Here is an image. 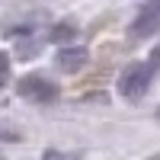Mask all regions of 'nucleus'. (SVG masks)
<instances>
[{
	"label": "nucleus",
	"mask_w": 160,
	"mask_h": 160,
	"mask_svg": "<svg viewBox=\"0 0 160 160\" xmlns=\"http://www.w3.org/2000/svg\"><path fill=\"white\" fill-rule=\"evenodd\" d=\"M151 68H154V71H160V45L154 48V55H151Z\"/></svg>",
	"instance_id": "nucleus-6"
},
{
	"label": "nucleus",
	"mask_w": 160,
	"mask_h": 160,
	"mask_svg": "<svg viewBox=\"0 0 160 160\" xmlns=\"http://www.w3.org/2000/svg\"><path fill=\"white\" fill-rule=\"evenodd\" d=\"M160 29V0H148L141 10H138V16L131 19V35L135 38H148Z\"/></svg>",
	"instance_id": "nucleus-3"
},
{
	"label": "nucleus",
	"mask_w": 160,
	"mask_h": 160,
	"mask_svg": "<svg viewBox=\"0 0 160 160\" xmlns=\"http://www.w3.org/2000/svg\"><path fill=\"white\" fill-rule=\"evenodd\" d=\"M151 83H154V68L144 61H135L118 74V96L122 99H141L151 90Z\"/></svg>",
	"instance_id": "nucleus-1"
},
{
	"label": "nucleus",
	"mask_w": 160,
	"mask_h": 160,
	"mask_svg": "<svg viewBox=\"0 0 160 160\" xmlns=\"http://www.w3.org/2000/svg\"><path fill=\"white\" fill-rule=\"evenodd\" d=\"M16 93H19L22 99H29V102H38V106L58 99V87L51 83L45 74H26L19 83H16Z\"/></svg>",
	"instance_id": "nucleus-2"
},
{
	"label": "nucleus",
	"mask_w": 160,
	"mask_h": 160,
	"mask_svg": "<svg viewBox=\"0 0 160 160\" xmlns=\"http://www.w3.org/2000/svg\"><path fill=\"white\" fill-rule=\"evenodd\" d=\"M87 61H90V51L80 48V45H68V48H61L58 55H55L58 71H64V74H77V71H83Z\"/></svg>",
	"instance_id": "nucleus-4"
},
{
	"label": "nucleus",
	"mask_w": 160,
	"mask_h": 160,
	"mask_svg": "<svg viewBox=\"0 0 160 160\" xmlns=\"http://www.w3.org/2000/svg\"><path fill=\"white\" fill-rule=\"evenodd\" d=\"M7 80H10V55L0 51V87H7Z\"/></svg>",
	"instance_id": "nucleus-5"
}]
</instances>
